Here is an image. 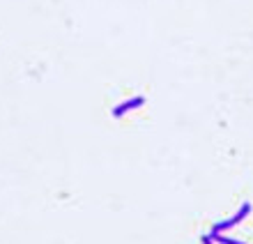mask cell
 I'll use <instances>...</instances> for the list:
<instances>
[{"instance_id":"obj_4","label":"cell","mask_w":253,"mask_h":244,"mask_svg":"<svg viewBox=\"0 0 253 244\" xmlns=\"http://www.w3.org/2000/svg\"><path fill=\"white\" fill-rule=\"evenodd\" d=\"M200 240H203V244H214V242H212V238H210V235H203V238H200Z\"/></svg>"},{"instance_id":"obj_2","label":"cell","mask_w":253,"mask_h":244,"mask_svg":"<svg viewBox=\"0 0 253 244\" xmlns=\"http://www.w3.org/2000/svg\"><path fill=\"white\" fill-rule=\"evenodd\" d=\"M143 104H145V97H131V99H126V101H122V104H118V106L113 108V118H122L126 111L140 108Z\"/></svg>"},{"instance_id":"obj_1","label":"cell","mask_w":253,"mask_h":244,"mask_svg":"<svg viewBox=\"0 0 253 244\" xmlns=\"http://www.w3.org/2000/svg\"><path fill=\"white\" fill-rule=\"evenodd\" d=\"M249 212H251V203H244V205L240 207V212L235 214V217L226 219V221H219V224H214L212 231H214V233H223V231H228V228H235V226L242 224V221L249 217Z\"/></svg>"},{"instance_id":"obj_3","label":"cell","mask_w":253,"mask_h":244,"mask_svg":"<svg viewBox=\"0 0 253 244\" xmlns=\"http://www.w3.org/2000/svg\"><path fill=\"white\" fill-rule=\"evenodd\" d=\"M207 235L212 238V242H219V244H244V242H237V240H233V238H226L223 233H214V231H210Z\"/></svg>"}]
</instances>
